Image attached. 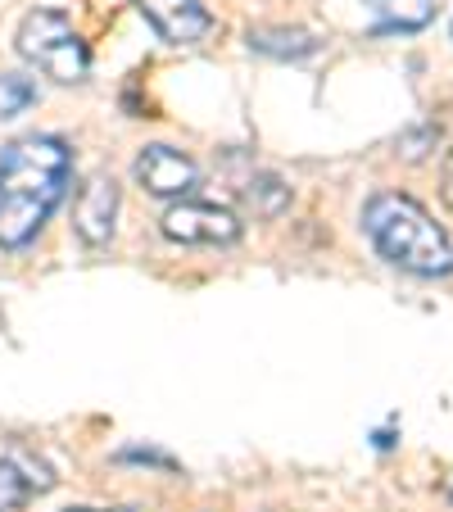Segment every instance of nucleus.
I'll return each mask as SVG.
<instances>
[{
    "instance_id": "f257e3e1",
    "label": "nucleus",
    "mask_w": 453,
    "mask_h": 512,
    "mask_svg": "<svg viewBox=\"0 0 453 512\" xmlns=\"http://www.w3.org/2000/svg\"><path fill=\"white\" fill-rule=\"evenodd\" d=\"M73 182V150L59 136H19L0 150V245L23 250Z\"/></svg>"
},
{
    "instance_id": "f03ea898",
    "label": "nucleus",
    "mask_w": 453,
    "mask_h": 512,
    "mask_svg": "<svg viewBox=\"0 0 453 512\" xmlns=\"http://www.w3.org/2000/svg\"><path fill=\"white\" fill-rule=\"evenodd\" d=\"M363 232L372 236L381 259H390L395 268L417 272V277H440V272L453 268L449 236H444V227L435 223L413 195H399V191L372 195L363 209Z\"/></svg>"
},
{
    "instance_id": "7ed1b4c3",
    "label": "nucleus",
    "mask_w": 453,
    "mask_h": 512,
    "mask_svg": "<svg viewBox=\"0 0 453 512\" xmlns=\"http://www.w3.org/2000/svg\"><path fill=\"white\" fill-rule=\"evenodd\" d=\"M14 46H19V55L28 59V64H37L46 78L64 82V87H73V82H82L91 73L87 41L73 32V23L64 19V10H50V5L23 14Z\"/></svg>"
},
{
    "instance_id": "20e7f679",
    "label": "nucleus",
    "mask_w": 453,
    "mask_h": 512,
    "mask_svg": "<svg viewBox=\"0 0 453 512\" xmlns=\"http://www.w3.org/2000/svg\"><path fill=\"white\" fill-rule=\"evenodd\" d=\"M168 241L177 245H232L241 241V218L209 200H182L159 218Z\"/></svg>"
},
{
    "instance_id": "39448f33",
    "label": "nucleus",
    "mask_w": 453,
    "mask_h": 512,
    "mask_svg": "<svg viewBox=\"0 0 453 512\" xmlns=\"http://www.w3.org/2000/svg\"><path fill=\"white\" fill-rule=\"evenodd\" d=\"M118 218V182L109 173H91L73 195V232L87 245H105Z\"/></svg>"
},
{
    "instance_id": "423d86ee",
    "label": "nucleus",
    "mask_w": 453,
    "mask_h": 512,
    "mask_svg": "<svg viewBox=\"0 0 453 512\" xmlns=\"http://www.w3.org/2000/svg\"><path fill=\"white\" fill-rule=\"evenodd\" d=\"M136 182L145 186L150 195H164V200H177V195H186L195 186V164L182 155V150H173V145H145L141 155H136Z\"/></svg>"
},
{
    "instance_id": "0eeeda50",
    "label": "nucleus",
    "mask_w": 453,
    "mask_h": 512,
    "mask_svg": "<svg viewBox=\"0 0 453 512\" xmlns=\"http://www.w3.org/2000/svg\"><path fill=\"white\" fill-rule=\"evenodd\" d=\"M136 10L145 14V23L173 46H191L213 28V14L200 0H136Z\"/></svg>"
},
{
    "instance_id": "6e6552de",
    "label": "nucleus",
    "mask_w": 453,
    "mask_h": 512,
    "mask_svg": "<svg viewBox=\"0 0 453 512\" xmlns=\"http://www.w3.org/2000/svg\"><path fill=\"white\" fill-rule=\"evenodd\" d=\"M363 5L376 14L372 37H390V32H422L435 19L440 0H363Z\"/></svg>"
},
{
    "instance_id": "1a4fd4ad",
    "label": "nucleus",
    "mask_w": 453,
    "mask_h": 512,
    "mask_svg": "<svg viewBox=\"0 0 453 512\" xmlns=\"http://www.w3.org/2000/svg\"><path fill=\"white\" fill-rule=\"evenodd\" d=\"M250 50L277 55V59H304L318 50V41L299 28H250Z\"/></svg>"
},
{
    "instance_id": "9d476101",
    "label": "nucleus",
    "mask_w": 453,
    "mask_h": 512,
    "mask_svg": "<svg viewBox=\"0 0 453 512\" xmlns=\"http://www.w3.org/2000/svg\"><path fill=\"white\" fill-rule=\"evenodd\" d=\"M245 204H250L259 218H277V213L290 204V186L281 182L277 173H254L250 186H245Z\"/></svg>"
},
{
    "instance_id": "9b49d317",
    "label": "nucleus",
    "mask_w": 453,
    "mask_h": 512,
    "mask_svg": "<svg viewBox=\"0 0 453 512\" xmlns=\"http://www.w3.org/2000/svg\"><path fill=\"white\" fill-rule=\"evenodd\" d=\"M37 476H28L19 467V458H0V512H19L28 508V499L37 494Z\"/></svg>"
},
{
    "instance_id": "f8f14e48",
    "label": "nucleus",
    "mask_w": 453,
    "mask_h": 512,
    "mask_svg": "<svg viewBox=\"0 0 453 512\" xmlns=\"http://www.w3.org/2000/svg\"><path fill=\"white\" fill-rule=\"evenodd\" d=\"M28 105H37V82L23 73H0V118L23 114Z\"/></svg>"
},
{
    "instance_id": "ddd939ff",
    "label": "nucleus",
    "mask_w": 453,
    "mask_h": 512,
    "mask_svg": "<svg viewBox=\"0 0 453 512\" xmlns=\"http://www.w3.org/2000/svg\"><path fill=\"white\" fill-rule=\"evenodd\" d=\"M123 463H145V467H164V472H177V463L168 454H159V449H123Z\"/></svg>"
},
{
    "instance_id": "4468645a",
    "label": "nucleus",
    "mask_w": 453,
    "mask_h": 512,
    "mask_svg": "<svg viewBox=\"0 0 453 512\" xmlns=\"http://www.w3.org/2000/svg\"><path fill=\"white\" fill-rule=\"evenodd\" d=\"M440 182H444V200L453 204V155L444 159V177H440Z\"/></svg>"
},
{
    "instance_id": "2eb2a0df",
    "label": "nucleus",
    "mask_w": 453,
    "mask_h": 512,
    "mask_svg": "<svg viewBox=\"0 0 453 512\" xmlns=\"http://www.w3.org/2000/svg\"><path fill=\"white\" fill-rule=\"evenodd\" d=\"M64 512H132V508H64Z\"/></svg>"
}]
</instances>
